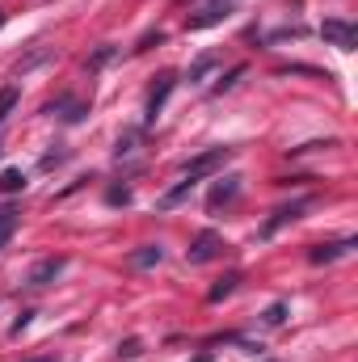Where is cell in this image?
<instances>
[{"label":"cell","mask_w":358,"mask_h":362,"mask_svg":"<svg viewBox=\"0 0 358 362\" xmlns=\"http://www.w3.org/2000/svg\"><path fill=\"white\" fill-rule=\"evenodd\" d=\"M25 362H55V358H51V354H42V358H25Z\"/></svg>","instance_id":"obj_26"},{"label":"cell","mask_w":358,"mask_h":362,"mask_svg":"<svg viewBox=\"0 0 358 362\" xmlns=\"http://www.w3.org/2000/svg\"><path fill=\"white\" fill-rule=\"evenodd\" d=\"M47 55H51V47H38V51H30L25 59H17V68H13V76H21V72H30V68H34V64H42Z\"/></svg>","instance_id":"obj_17"},{"label":"cell","mask_w":358,"mask_h":362,"mask_svg":"<svg viewBox=\"0 0 358 362\" xmlns=\"http://www.w3.org/2000/svg\"><path fill=\"white\" fill-rule=\"evenodd\" d=\"M354 245H358L354 236H346V240H329V245H312V249H308V262H312V266H333V262L346 257Z\"/></svg>","instance_id":"obj_8"},{"label":"cell","mask_w":358,"mask_h":362,"mask_svg":"<svg viewBox=\"0 0 358 362\" xmlns=\"http://www.w3.org/2000/svg\"><path fill=\"white\" fill-rule=\"evenodd\" d=\"M135 144H139V131H122L118 135V144H114V156L122 160V156H131L135 152Z\"/></svg>","instance_id":"obj_18"},{"label":"cell","mask_w":358,"mask_h":362,"mask_svg":"<svg viewBox=\"0 0 358 362\" xmlns=\"http://www.w3.org/2000/svg\"><path fill=\"white\" fill-rule=\"evenodd\" d=\"M262 320H266V325H274V329H278V325L287 320V303H270V308H266V316H262Z\"/></svg>","instance_id":"obj_21"},{"label":"cell","mask_w":358,"mask_h":362,"mask_svg":"<svg viewBox=\"0 0 358 362\" xmlns=\"http://www.w3.org/2000/svg\"><path fill=\"white\" fill-rule=\"evenodd\" d=\"M0 25H4V8H0Z\"/></svg>","instance_id":"obj_27"},{"label":"cell","mask_w":358,"mask_h":362,"mask_svg":"<svg viewBox=\"0 0 358 362\" xmlns=\"http://www.w3.org/2000/svg\"><path fill=\"white\" fill-rule=\"evenodd\" d=\"M308 202H312V198H295V202H287V206H278V211L270 215L266 223H262V240H270V236H274L278 228H287V223H295V219H299V215L308 211Z\"/></svg>","instance_id":"obj_6"},{"label":"cell","mask_w":358,"mask_h":362,"mask_svg":"<svg viewBox=\"0 0 358 362\" xmlns=\"http://www.w3.org/2000/svg\"><path fill=\"white\" fill-rule=\"evenodd\" d=\"M64 270H68V257H42L34 270L25 274V286H34V291H38V286H51Z\"/></svg>","instance_id":"obj_9"},{"label":"cell","mask_w":358,"mask_h":362,"mask_svg":"<svg viewBox=\"0 0 358 362\" xmlns=\"http://www.w3.org/2000/svg\"><path fill=\"white\" fill-rule=\"evenodd\" d=\"M110 55H114V47H101V51H97V55H93V68H97V64H105V59H110Z\"/></svg>","instance_id":"obj_25"},{"label":"cell","mask_w":358,"mask_h":362,"mask_svg":"<svg viewBox=\"0 0 358 362\" xmlns=\"http://www.w3.org/2000/svg\"><path fill=\"white\" fill-rule=\"evenodd\" d=\"M236 282H241V270L224 274V278H219V282H215V286H211V295H207V299H211V303H219V299H228V295H232V291H236Z\"/></svg>","instance_id":"obj_15"},{"label":"cell","mask_w":358,"mask_h":362,"mask_svg":"<svg viewBox=\"0 0 358 362\" xmlns=\"http://www.w3.org/2000/svg\"><path fill=\"white\" fill-rule=\"evenodd\" d=\"M25 189V173L21 169H4L0 173V194H21Z\"/></svg>","instance_id":"obj_16"},{"label":"cell","mask_w":358,"mask_h":362,"mask_svg":"<svg viewBox=\"0 0 358 362\" xmlns=\"http://www.w3.org/2000/svg\"><path fill=\"white\" fill-rule=\"evenodd\" d=\"M241 76H245V64H236V68H232V72H228V76H224V81H219V85H215V93L232 89V85H236V81H241Z\"/></svg>","instance_id":"obj_23"},{"label":"cell","mask_w":358,"mask_h":362,"mask_svg":"<svg viewBox=\"0 0 358 362\" xmlns=\"http://www.w3.org/2000/svg\"><path fill=\"white\" fill-rule=\"evenodd\" d=\"M224 249H228V245H224V236H219L215 228H207V232H198V236L190 240V249H185V262H190V266H207V262H215Z\"/></svg>","instance_id":"obj_2"},{"label":"cell","mask_w":358,"mask_h":362,"mask_svg":"<svg viewBox=\"0 0 358 362\" xmlns=\"http://www.w3.org/2000/svg\"><path fill=\"white\" fill-rule=\"evenodd\" d=\"M178 89V72H161L156 76V85L148 93V105H144V114H148V122H156L161 118V110H165V101H169V93Z\"/></svg>","instance_id":"obj_4"},{"label":"cell","mask_w":358,"mask_h":362,"mask_svg":"<svg viewBox=\"0 0 358 362\" xmlns=\"http://www.w3.org/2000/svg\"><path fill=\"white\" fill-rule=\"evenodd\" d=\"M194 185H198L194 177H181L178 185H173V189H165V194H161V202H156V206H161V211H173L178 202H185V198L194 194Z\"/></svg>","instance_id":"obj_11"},{"label":"cell","mask_w":358,"mask_h":362,"mask_svg":"<svg viewBox=\"0 0 358 362\" xmlns=\"http://www.w3.org/2000/svg\"><path fill=\"white\" fill-rule=\"evenodd\" d=\"M321 38H325L329 47H337V51H354L358 47V25L354 21H342V17H325Z\"/></svg>","instance_id":"obj_3"},{"label":"cell","mask_w":358,"mask_h":362,"mask_svg":"<svg viewBox=\"0 0 358 362\" xmlns=\"http://www.w3.org/2000/svg\"><path fill=\"white\" fill-rule=\"evenodd\" d=\"M30 316H34V312H21V316H17V320H13V337H17V333H21V329H25V325H30Z\"/></svg>","instance_id":"obj_24"},{"label":"cell","mask_w":358,"mask_h":362,"mask_svg":"<svg viewBox=\"0 0 358 362\" xmlns=\"http://www.w3.org/2000/svg\"><path fill=\"white\" fill-rule=\"evenodd\" d=\"M47 114H59L64 122H81V118L89 114V105H81V101H72V97H55V101H47Z\"/></svg>","instance_id":"obj_10"},{"label":"cell","mask_w":358,"mask_h":362,"mask_svg":"<svg viewBox=\"0 0 358 362\" xmlns=\"http://www.w3.org/2000/svg\"><path fill=\"white\" fill-rule=\"evenodd\" d=\"M165 262V249L161 245H139L135 253H131V266L135 270H152V266H161Z\"/></svg>","instance_id":"obj_12"},{"label":"cell","mask_w":358,"mask_h":362,"mask_svg":"<svg viewBox=\"0 0 358 362\" xmlns=\"http://www.w3.org/2000/svg\"><path fill=\"white\" fill-rule=\"evenodd\" d=\"M105 202H110V206H127V202H131V185H110V189H105Z\"/></svg>","instance_id":"obj_20"},{"label":"cell","mask_w":358,"mask_h":362,"mask_svg":"<svg viewBox=\"0 0 358 362\" xmlns=\"http://www.w3.org/2000/svg\"><path fill=\"white\" fill-rule=\"evenodd\" d=\"M215 64H219V55H215V51H207V55H198V59L190 64V72H185V81H190V85H198V81H202V76H207V72H211Z\"/></svg>","instance_id":"obj_14"},{"label":"cell","mask_w":358,"mask_h":362,"mask_svg":"<svg viewBox=\"0 0 358 362\" xmlns=\"http://www.w3.org/2000/svg\"><path fill=\"white\" fill-rule=\"evenodd\" d=\"M236 156V148H207V152H198V156H190L185 165H181V177H194L202 181L207 173H215V169H224L228 160Z\"/></svg>","instance_id":"obj_1"},{"label":"cell","mask_w":358,"mask_h":362,"mask_svg":"<svg viewBox=\"0 0 358 362\" xmlns=\"http://www.w3.org/2000/svg\"><path fill=\"white\" fill-rule=\"evenodd\" d=\"M13 105H17V85H4V89H0V127H4V118L13 114Z\"/></svg>","instance_id":"obj_19"},{"label":"cell","mask_w":358,"mask_h":362,"mask_svg":"<svg viewBox=\"0 0 358 362\" xmlns=\"http://www.w3.org/2000/svg\"><path fill=\"white\" fill-rule=\"evenodd\" d=\"M139 350H144V341H139V337H127V341L118 346V358H139Z\"/></svg>","instance_id":"obj_22"},{"label":"cell","mask_w":358,"mask_h":362,"mask_svg":"<svg viewBox=\"0 0 358 362\" xmlns=\"http://www.w3.org/2000/svg\"><path fill=\"white\" fill-rule=\"evenodd\" d=\"M17 223H21V211L13 206V202H4L0 206V249L13 240V232H17Z\"/></svg>","instance_id":"obj_13"},{"label":"cell","mask_w":358,"mask_h":362,"mask_svg":"<svg viewBox=\"0 0 358 362\" xmlns=\"http://www.w3.org/2000/svg\"><path fill=\"white\" fill-rule=\"evenodd\" d=\"M241 198V173H228V177H219L211 185V194H207V211H224V206H232Z\"/></svg>","instance_id":"obj_5"},{"label":"cell","mask_w":358,"mask_h":362,"mask_svg":"<svg viewBox=\"0 0 358 362\" xmlns=\"http://www.w3.org/2000/svg\"><path fill=\"white\" fill-rule=\"evenodd\" d=\"M232 4H236V0H211V4L198 8L185 25H190V30H211V25H219L224 17H232Z\"/></svg>","instance_id":"obj_7"}]
</instances>
